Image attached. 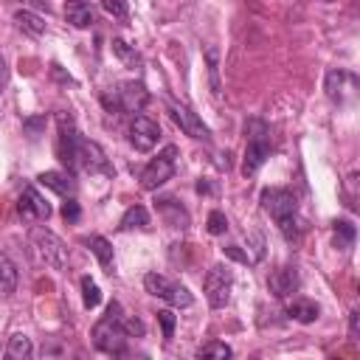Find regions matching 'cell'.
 I'll use <instances>...</instances> for the list:
<instances>
[{"label": "cell", "instance_id": "ba28073f", "mask_svg": "<svg viewBox=\"0 0 360 360\" xmlns=\"http://www.w3.org/2000/svg\"><path fill=\"white\" fill-rule=\"evenodd\" d=\"M143 287H146L149 295L163 298L172 307H191L194 304V295L183 284H177V281H172V278H166L160 273H146L143 276Z\"/></svg>", "mask_w": 360, "mask_h": 360}, {"label": "cell", "instance_id": "836d02e7", "mask_svg": "<svg viewBox=\"0 0 360 360\" xmlns=\"http://www.w3.org/2000/svg\"><path fill=\"white\" fill-rule=\"evenodd\" d=\"M39 127H45V118H42V115H39V118H25V132H28L31 141L39 135Z\"/></svg>", "mask_w": 360, "mask_h": 360}, {"label": "cell", "instance_id": "5b68a950", "mask_svg": "<svg viewBox=\"0 0 360 360\" xmlns=\"http://www.w3.org/2000/svg\"><path fill=\"white\" fill-rule=\"evenodd\" d=\"M101 101H104V107L110 112H118V115L121 112H141L143 104L149 101V93H146V87L141 82H121L118 87L104 93Z\"/></svg>", "mask_w": 360, "mask_h": 360}, {"label": "cell", "instance_id": "83f0119b", "mask_svg": "<svg viewBox=\"0 0 360 360\" xmlns=\"http://www.w3.org/2000/svg\"><path fill=\"white\" fill-rule=\"evenodd\" d=\"M233 352H231V346L228 343H219V340H208V343H202L200 349H197V357H219V360H225V357H231Z\"/></svg>", "mask_w": 360, "mask_h": 360}, {"label": "cell", "instance_id": "f546056e", "mask_svg": "<svg viewBox=\"0 0 360 360\" xmlns=\"http://www.w3.org/2000/svg\"><path fill=\"white\" fill-rule=\"evenodd\" d=\"M101 6H104V11L112 14L115 20H127V17H129V3H127V0H101Z\"/></svg>", "mask_w": 360, "mask_h": 360}, {"label": "cell", "instance_id": "ac0fdd59", "mask_svg": "<svg viewBox=\"0 0 360 360\" xmlns=\"http://www.w3.org/2000/svg\"><path fill=\"white\" fill-rule=\"evenodd\" d=\"M84 245L93 250V256L98 259V264L107 270V273H112L115 270V259H112V245L104 239V236H87L84 239Z\"/></svg>", "mask_w": 360, "mask_h": 360}, {"label": "cell", "instance_id": "cb8c5ba5", "mask_svg": "<svg viewBox=\"0 0 360 360\" xmlns=\"http://www.w3.org/2000/svg\"><path fill=\"white\" fill-rule=\"evenodd\" d=\"M332 233H335V245L340 250H349L352 242H354V225L349 219H335L332 222Z\"/></svg>", "mask_w": 360, "mask_h": 360}, {"label": "cell", "instance_id": "30bf717a", "mask_svg": "<svg viewBox=\"0 0 360 360\" xmlns=\"http://www.w3.org/2000/svg\"><path fill=\"white\" fill-rule=\"evenodd\" d=\"M76 169H82L84 174H104V177L112 174V166L107 160V152L96 141H87V138H79V146H76Z\"/></svg>", "mask_w": 360, "mask_h": 360}, {"label": "cell", "instance_id": "52a82bcc", "mask_svg": "<svg viewBox=\"0 0 360 360\" xmlns=\"http://www.w3.org/2000/svg\"><path fill=\"white\" fill-rule=\"evenodd\" d=\"M174 163H177V146L169 143V146H163V152H158V158H152V160L143 166V172H141V186H143L146 191L160 188V186L174 174Z\"/></svg>", "mask_w": 360, "mask_h": 360}, {"label": "cell", "instance_id": "7402d4cb", "mask_svg": "<svg viewBox=\"0 0 360 360\" xmlns=\"http://www.w3.org/2000/svg\"><path fill=\"white\" fill-rule=\"evenodd\" d=\"M149 225V211L141 205V202H135V205H129L127 211H124V217H121V231H132V228H146Z\"/></svg>", "mask_w": 360, "mask_h": 360}, {"label": "cell", "instance_id": "d6a6232c", "mask_svg": "<svg viewBox=\"0 0 360 360\" xmlns=\"http://www.w3.org/2000/svg\"><path fill=\"white\" fill-rule=\"evenodd\" d=\"M62 217H65L68 222H76V219H79V202H76L73 197L65 200V205H62Z\"/></svg>", "mask_w": 360, "mask_h": 360}, {"label": "cell", "instance_id": "9a60e30c", "mask_svg": "<svg viewBox=\"0 0 360 360\" xmlns=\"http://www.w3.org/2000/svg\"><path fill=\"white\" fill-rule=\"evenodd\" d=\"M155 208H158V214L172 225V228H188V211L174 200V197H160L158 202H155Z\"/></svg>", "mask_w": 360, "mask_h": 360}, {"label": "cell", "instance_id": "d6986e66", "mask_svg": "<svg viewBox=\"0 0 360 360\" xmlns=\"http://www.w3.org/2000/svg\"><path fill=\"white\" fill-rule=\"evenodd\" d=\"M318 312H321V307L315 301H309V298H295V301L287 304V315L292 321H298V323H312L318 318Z\"/></svg>", "mask_w": 360, "mask_h": 360}, {"label": "cell", "instance_id": "ffe728a7", "mask_svg": "<svg viewBox=\"0 0 360 360\" xmlns=\"http://www.w3.org/2000/svg\"><path fill=\"white\" fill-rule=\"evenodd\" d=\"M14 22H17V28H20L22 34H28V37L45 34V20H42L37 11H31V8H20V11L14 14Z\"/></svg>", "mask_w": 360, "mask_h": 360}, {"label": "cell", "instance_id": "484cf974", "mask_svg": "<svg viewBox=\"0 0 360 360\" xmlns=\"http://www.w3.org/2000/svg\"><path fill=\"white\" fill-rule=\"evenodd\" d=\"M205 59H208L211 90H214V96H219L222 93V84H219V53H217V48H205Z\"/></svg>", "mask_w": 360, "mask_h": 360}, {"label": "cell", "instance_id": "603a6c76", "mask_svg": "<svg viewBox=\"0 0 360 360\" xmlns=\"http://www.w3.org/2000/svg\"><path fill=\"white\" fill-rule=\"evenodd\" d=\"M346 79H352V73L349 70H329L326 73V96L332 98V101H343V93H346V87H343V82Z\"/></svg>", "mask_w": 360, "mask_h": 360}, {"label": "cell", "instance_id": "8fae6325", "mask_svg": "<svg viewBox=\"0 0 360 360\" xmlns=\"http://www.w3.org/2000/svg\"><path fill=\"white\" fill-rule=\"evenodd\" d=\"M166 110H169V118L188 135V138H197V141H211V132H208V127L200 121V115L197 112H191L186 104H177V101H166Z\"/></svg>", "mask_w": 360, "mask_h": 360}, {"label": "cell", "instance_id": "5bb4252c", "mask_svg": "<svg viewBox=\"0 0 360 360\" xmlns=\"http://www.w3.org/2000/svg\"><path fill=\"white\" fill-rule=\"evenodd\" d=\"M298 284H301V278H298V270L292 267V264H284V267H278V270H273L270 273V278H267V290L276 295V298H290L292 292H298Z\"/></svg>", "mask_w": 360, "mask_h": 360}, {"label": "cell", "instance_id": "8992f818", "mask_svg": "<svg viewBox=\"0 0 360 360\" xmlns=\"http://www.w3.org/2000/svg\"><path fill=\"white\" fill-rule=\"evenodd\" d=\"M231 287H233V273L228 264H214L205 278H202V292L211 309H222L231 301Z\"/></svg>", "mask_w": 360, "mask_h": 360}, {"label": "cell", "instance_id": "4fadbf2b", "mask_svg": "<svg viewBox=\"0 0 360 360\" xmlns=\"http://www.w3.org/2000/svg\"><path fill=\"white\" fill-rule=\"evenodd\" d=\"M160 138V127L146 118V115H132L129 121V143L138 149V152H152L155 143Z\"/></svg>", "mask_w": 360, "mask_h": 360}, {"label": "cell", "instance_id": "7c38bea8", "mask_svg": "<svg viewBox=\"0 0 360 360\" xmlns=\"http://www.w3.org/2000/svg\"><path fill=\"white\" fill-rule=\"evenodd\" d=\"M17 214L25 222H45L51 217V205H48V200L34 186H25L20 200H17Z\"/></svg>", "mask_w": 360, "mask_h": 360}, {"label": "cell", "instance_id": "44dd1931", "mask_svg": "<svg viewBox=\"0 0 360 360\" xmlns=\"http://www.w3.org/2000/svg\"><path fill=\"white\" fill-rule=\"evenodd\" d=\"M14 290H17V267H14V262L0 250V298H11Z\"/></svg>", "mask_w": 360, "mask_h": 360}, {"label": "cell", "instance_id": "74e56055", "mask_svg": "<svg viewBox=\"0 0 360 360\" xmlns=\"http://www.w3.org/2000/svg\"><path fill=\"white\" fill-rule=\"evenodd\" d=\"M22 6H28L31 11H34V8H48V3H45V0H22Z\"/></svg>", "mask_w": 360, "mask_h": 360}, {"label": "cell", "instance_id": "4dcf8cb0", "mask_svg": "<svg viewBox=\"0 0 360 360\" xmlns=\"http://www.w3.org/2000/svg\"><path fill=\"white\" fill-rule=\"evenodd\" d=\"M225 231H228L225 214H222V211H211V214H208V233L219 236V233H225Z\"/></svg>", "mask_w": 360, "mask_h": 360}, {"label": "cell", "instance_id": "e0dca14e", "mask_svg": "<svg viewBox=\"0 0 360 360\" xmlns=\"http://www.w3.org/2000/svg\"><path fill=\"white\" fill-rule=\"evenodd\" d=\"M65 17H68V22H70L73 28H90V25L96 22L93 8H90L84 0H68V3H65Z\"/></svg>", "mask_w": 360, "mask_h": 360}, {"label": "cell", "instance_id": "e575fe53", "mask_svg": "<svg viewBox=\"0 0 360 360\" xmlns=\"http://www.w3.org/2000/svg\"><path fill=\"white\" fill-rule=\"evenodd\" d=\"M225 253H228L231 259H236V262H245V264L250 262V256H248V253H242V250H239V245H228V248H225Z\"/></svg>", "mask_w": 360, "mask_h": 360}, {"label": "cell", "instance_id": "6da1fadb", "mask_svg": "<svg viewBox=\"0 0 360 360\" xmlns=\"http://www.w3.org/2000/svg\"><path fill=\"white\" fill-rule=\"evenodd\" d=\"M259 202H262V208L276 219L281 236H284L290 245H295V242L301 239V222H298V200H295V194H292L290 188L270 186V188L262 191Z\"/></svg>", "mask_w": 360, "mask_h": 360}, {"label": "cell", "instance_id": "9c48e42d", "mask_svg": "<svg viewBox=\"0 0 360 360\" xmlns=\"http://www.w3.org/2000/svg\"><path fill=\"white\" fill-rule=\"evenodd\" d=\"M56 129H59V135H56V158L68 166V172H73L76 169V146H79L82 135L76 132V124H73V118L68 112L56 115Z\"/></svg>", "mask_w": 360, "mask_h": 360}, {"label": "cell", "instance_id": "f1b7e54d", "mask_svg": "<svg viewBox=\"0 0 360 360\" xmlns=\"http://www.w3.org/2000/svg\"><path fill=\"white\" fill-rule=\"evenodd\" d=\"M112 51L129 65V68H135V65H141V56H138V51L135 48H129L124 39H112Z\"/></svg>", "mask_w": 360, "mask_h": 360}, {"label": "cell", "instance_id": "1f68e13d", "mask_svg": "<svg viewBox=\"0 0 360 360\" xmlns=\"http://www.w3.org/2000/svg\"><path fill=\"white\" fill-rule=\"evenodd\" d=\"M158 323H160V329H163V340H172V338H174V312L160 309V312H158Z\"/></svg>", "mask_w": 360, "mask_h": 360}, {"label": "cell", "instance_id": "7a4b0ae2", "mask_svg": "<svg viewBox=\"0 0 360 360\" xmlns=\"http://www.w3.org/2000/svg\"><path fill=\"white\" fill-rule=\"evenodd\" d=\"M124 309L118 301H112L107 307V312L98 318V323L93 326V346L104 354H124L127 349V340H129V332H127V323H124Z\"/></svg>", "mask_w": 360, "mask_h": 360}, {"label": "cell", "instance_id": "d4e9b609", "mask_svg": "<svg viewBox=\"0 0 360 360\" xmlns=\"http://www.w3.org/2000/svg\"><path fill=\"white\" fill-rule=\"evenodd\" d=\"M6 354L14 357V360H28V357L34 354V343H31V338H25V335H14V338H8V349H6Z\"/></svg>", "mask_w": 360, "mask_h": 360}, {"label": "cell", "instance_id": "d590c367", "mask_svg": "<svg viewBox=\"0 0 360 360\" xmlns=\"http://www.w3.org/2000/svg\"><path fill=\"white\" fill-rule=\"evenodd\" d=\"M6 84H8V65H6V59L0 56V96H3Z\"/></svg>", "mask_w": 360, "mask_h": 360}, {"label": "cell", "instance_id": "8d00e7d4", "mask_svg": "<svg viewBox=\"0 0 360 360\" xmlns=\"http://www.w3.org/2000/svg\"><path fill=\"white\" fill-rule=\"evenodd\" d=\"M357 321H360V312L354 309V312L349 315V335H352V338H357Z\"/></svg>", "mask_w": 360, "mask_h": 360}, {"label": "cell", "instance_id": "277c9868", "mask_svg": "<svg viewBox=\"0 0 360 360\" xmlns=\"http://www.w3.org/2000/svg\"><path fill=\"white\" fill-rule=\"evenodd\" d=\"M28 245L45 267H51V270H65L68 267V248L53 231L42 228V225L31 228L28 231Z\"/></svg>", "mask_w": 360, "mask_h": 360}, {"label": "cell", "instance_id": "4316f807", "mask_svg": "<svg viewBox=\"0 0 360 360\" xmlns=\"http://www.w3.org/2000/svg\"><path fill=\"white\" fill-rule=\"evenodd\" d=\"M82 301H84V307L87 309H93V307H98L101 304V290H98V284L93 281V278H82Z\"/></svg>", "mask_w": 360, "mask_h": 360}, {"label": "cell", "instance_id": "f35d334b", "mask_svg": "<svg viewBox=\"0 0 360 360\" xmlns=\"http://www.w3.org/2000/svg\"><path fill=\"white\" fill-rule=\"evenodd\" d=\"M197 191H200V194H211V186H208L205 180H200V183H197Z\"/></svg>", "mask_w": 360, "mask_h": 360}, {"label": "cell", "instance_id": "3957f363", "mask_svg": "<svg viewBox=\"0 0 360 360\" xmlns=\"http://www.w3.org/2000/svg\"><path fill=\"white\" fill-rule=\"evenodd\" d=\"M245 160H242V174L245 177H253L262 163L270 158V149H273V141H270V127L262 121V118H250L245 124Z\"/></svg>", "mask_w": 360, "mask_h": 360}, {"label": "cell", "instance_id": "2e32d148", "mask_svg": "<svg viewBox=\"0 0 360 360\" xmlns=\"http://www.w3.org/2000/svg\"><path fill=\"white\" fill-rule=\"evenodd\" d=\"M37 180H39L45 188H51V191H56V194H62V197H73V194H76V180H73V174H68V172H42Z\"/></svg>", "mask_w": 360, "mask_h": 360}]
</instances>
